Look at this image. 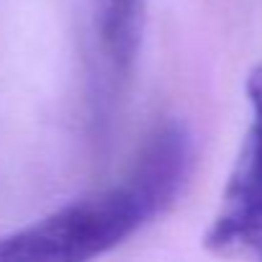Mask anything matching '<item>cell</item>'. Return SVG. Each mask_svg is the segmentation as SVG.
Masks as SVG:
<instances>
[{
	"instance_id": "obj_1",
	"label": "cell",
	"mask_w": 262,
	"mask_h": 262,
	"mask_svg": "<svg viewBox=\"0 0 262 262\" xmlns=\"http://www.w3.org/2000/svg\"><path fill=\"white\" fill-rule=\"evenodd\" d=\"M193 165L190 128L172 118L160 123L126 178L0 236V262H85L116 249L175 206Z\"/></svg>"
},
{
	"instance_id": "obj_3",
	"label": "cell",
	"mask_w": 262,
	"mask_h": 262,
	"mask_svg": "<svg viewBox=\"0 0 262 262\" xmlns=\"http://www.w3.org/2000/svg\"><path fill=\"white\" fill-rule=\"evenodd\" d=\"M93 36L111 80H123L137 62L144 31V0H93Z\"/></svg>"
},
{
	"instance_id": "obj_2",
	"label": "cell",
	"mask_w": 262,
	"mask_h": 262,
	"mask_svg": "<svg viewBox=\"0 0 262 262\" xmlns=\"http://www.w3.org/2000/svg\"><path fill=\"white\" fill-rule=\"evenodd\" d=\"M247 128L203 247L219 257L262 259V59L244 80Z\"/></svg>"
}]
</instances>
